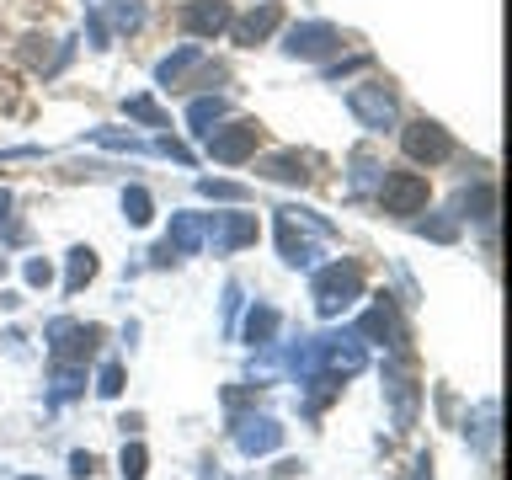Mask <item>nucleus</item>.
I'll list each match as a JSON object with an SVG mask.
<instances>
[{
    "label": "nucleus",
    "mask_w": 512,
    "mask_h": 480,
    "mask_svg": "<svg viewBox=\"0 0 512 480\" xmlns=\"http://www.w3.org/2000/svg\"><path fill=\"white\" fill-rule=\"evenodd\" d=\"M422 203H427V176H416V171L384 176V208H390V214H416Z\"/></svg>",
    "instance_id": "1"
},
{
    "label": "nucleus",
    "mask_w": 512,
    "mask_h": 480,
    "mask_svg": "<svg viewBox=\"0 0 512 480\" xmlns=\"http://www.w3.org/2000/svg\"><path fill=\"white\" fill-rule=\"evenodd\" d=\"M406 155H411V160H448V155H454V139H448L438 123L416 118V123L406 128Z\"/></svg>",
    "instance_id": "2"
},
{
    "label": "nucleus",
    "mask_w": 512,
    "mask_h": 480,
    "mask_svg": "<svg viewBox=\"0 0 512 480\" xmlns=\"http://www.w3.org/2000/svg\"><path fill=\"white\" fill-rule=\"evenodd\" d=\"M256 144H262V123H230L224 134L208 139V150H214V160H246Z\"/></svg>",
    "instance_id": "3"
},
{
    "label": "nucleus",
    "mask_w": 512,
    "mask_h": 480,
    "mask_svg": "<svg viewBox=\"0 0 512 480\" xmlns=\"http://www.w3.org/2000/svg\"><path fill=\"white\" fill-rule=\"evenodd\" d=\"M182 27L198 32V38H214L219 27H230V6H224V0H187V6H182Z\"/></svg>",
    "instance_id": "4"
},
{
    "label": "nucleus",
    "mask_w": 512,
    "mask_h": 480,
    "mask_svg": "<svg viewBox=\"0 0 512 480\" xmlns=\"http://www.w3.org/2000/svg\"><path fill=\"white\" fill-rule=\"evenodd\" d=\"M352 112H358L368 128H390V118H395V96L384 91V86H358V91H352Z\"/></svg>",
    "instance_id": "5"
},
{
    "label": "nucleus",
    "mask_w": 512,
    "mask_h": 480,
    "mask_svg": "<svg viewBox=\"0 0 512 480\" xmlns=\"http://www.w3.org/2000/svg\"><path fill=\"white\" fill-rule=\"evenodd\" d=\"M352 288H358V267H331L326 272V283H320V304H326V310H336V304H342L347 294H352Z\"/></svg>",
    "instance_id": "6"
},
{
    "label": "nucleus",
    "mask_w": 512,
    "mask_h": 480,
    "mask_svg": "<svg viewBox=\"0 0 512 480\" xmlns=\"http://www.w3.org/2000/svg\"><path fill=\"white\" fill-rule=\"evenodd\" d=\"M278 16H283V11H278V0H267L262 11H251L246 22L235 27V38H240V43H256V38H267V32L278 27Z\"/></svg>",
    "instance_id": "7"
},
{
    "label": "nucleus",
    "mask_w": 512,
    "mask_h": 480,
    "mask_svg": "<svg viewBox=\"0 0 512 480\" xmlns=\"http://www.w3.org/2000/svg\"><path fill=\"white\" fill-rule=\"evenodd\" d=\"M336 43H342V38H336L331 27H299L288 48H294V54H326V48H336Z\"/></svg>",
    "instance_id": "8"
},
{
    "label": "nucleus",
    "mask_w": 512,
    "mask_h": 480,
    "mask_svg": "<svg viewBox=\"0 0 512 480\" xmlns=\"http://www.w3.org/2000/svg\"><path fill=\"white\" fill-rule=\"evenodd\" d=\"M267 176H278V182H304L310 171H304V160H294V155H278V160L267 166Z\"/></svg>",
    "instance_id": "9"
}]
</instances>
